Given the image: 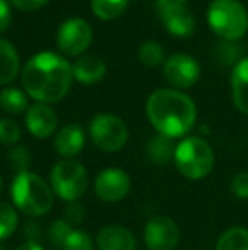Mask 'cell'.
<instances>
[{"mask_svg": "<svg viewBox=\"0 0 248 250\" xmlns=\"http://www.w3.org/2000/svg\"><path fill=\"white\" fill-rule=\"evenodd\" d=\"M73 80L70 63L51 51L34 55L22 70V85L38 102H58L68 94Z\"/></svg>", "mask_w": 248, "mask_h": 250, "instance_id": "1", "label": "cell"}, {"mask_svg": "<svg viewBox=\"0 0 248 250\" xmlns=\"http://www.w3.org/2000/svg\"><path fill=\"white\" fill-rule=\"evenodd\" d=\"M146 114L155 129L169 138H180L195 123V104L186 94L173 89H160L146 102Z\"/></svg>", "mask_w": 248, "mask_h": 250, "instance_id": "2", "label": "cell"}, {"mask_svg": "<svg viewBox=\"0 0 248 250\" xmlns=\"http://www.w3.org/2000/svg\"><path fill=\"white\" fill-rule=\"evenodd\" d=\"M10 196L16 208L27 216H43L53 206V191L50 186L31 172L16 175L10 186Z\"/></svg>", "mask_w": 248, "mask_h": 250, "instance_id": "3", "label": "cell"}, {"mask_svg": "<svg viewBox=\"0 0 248 250\" xmlns=\"http://www.w3.org/2000/svg\"><path fill=\"white\" fill-rule=\"evenodd\" d=\"M208 22L219 38L238 41L248 31V14L236 0H214L208 9Z\"/></svg>", "mask_w": 248, "mask_h": 250, "instance_id": "4", "label": "cell"}, {"mask_svg": "<svg viewBox=\"0 0 248 250\" xmlns=\"http://www.w3.org/2000/svg\"><path fill=\"white\" fill-rule=\"evenodd\" d=\"M175 165L179 172L187 179L197 181L212 170L214 153L208 142L197 136L186 138L175 148Z\"/></svg>", "mask_w": 248, "mask_h": 250, "instance_id": "5", "label": "cell"}, {"mask_svg": "<svg viewBox=\"0 0 248 250\" xmlns=\"http://www.w3.org/2000/svg\"><path fill=\"white\" fill-rule=\"evenodd\" d=\"M51 188L63 201L75 203L82 198L89 186V175L83 165L76 160H61L51 170Z\"/></svg>", "mask_w": 248, "mask_h": 250, "instance_id": "6", "label": "cell"}, {"mask_svg": "<svg viewBox=\"0 0 248 250\" xmlns=\"http://www.w3.org/2000/svg\"><path fill=\"white\" fill-rule=\"evenodd\" d=\"M90 138L102 151H117L128 142V128L124 121L114 114H97L90 121Z\"/></svg>", "mask_w": 248, "mask_h": 250, "instance_id": "7", "label": "cell"}, {"mask_svg": "<svg viewBox=\"0 0 248 250\" xmlns=\"http://www.w3.org/2000/svg\"><path fill=\"white\" fill-rule=\"evenodd\" d=\"M160 19L170 34L179 38H187L194 33L195 21L187 0H156Z\"/></svg>", "mask_w": 248, "mask_h": 250, "instance_id": "8", "label": "cell"}, {"mask_svg": "<svg viewBox=\"0 0 248 250\" xmlns=\"http://www.w3.org/2000/svg\"><path fill=\"white\" fill-rule=\"evenodd\" d=\"M58 48L68 56H78L92 44V27L87 21L73 17L61 24L57 38Z\"/></svg>", "mask_w": 248, "mask_h": 250, "instance_id": "9", "label": "cell"}, {"mask_svg": "<svg viewBox=\"0 0 248 250\" xmlns=\"http://www.w3.org/2000/svg\"><path fill=\"white\" fill-rule=\"evenodd\" d=\"M163 77L170 85L177 89H189L194 83H197L201 77V66L197 60L192 56L179 53V55L170 56L163 65Z\"/></svg>", "mask_w": 248, "mask_h": 250, "instance_id": "10", "label": "cell"}, {"mask_svg": "<svg viewBox=\"0 0 248 250\" xmlns=\"http://www.w3.org/2000/svg\"><path fill=\"white\" fill-rule=\"evenodd\" d=\"M145 244L150 250H173L179 244V228L169 216H155L145 227Z\"/></svg>", "mask_w": 248, "mask_h": 250, "instance_id": "11", "label": "cell"}, {"mask_svg": "<svg viewBox=\"0 0 248 250\" xmlns=\"http://www.w3.org/2000/svg\"><path fill=\"white\" fill-rule=\"evenodd\" d=\"M129 189H131L129 175L121 168H106L95 179V194L107 203L124 199Z\"/></svg>", "mask_w": 248, "mask_h": 250, "instance_id": "12", "label": "cell"}, {"mask_svg": "<svg viewBox=\"0 0 248 250\" xmlns=\"http://www.w3.org/2000/svg\"><path fill=\"white\" fill-rule=\"evenodd\" d=\"M57 114L50 105L38 102L31 105L26 112V125L31 135L36 138H50L53 131L57 129Z\"/></svg>", "mask_w": 248, "mask_h": 250, "instance_id": "13", "label": "cell"}, {"mask_svg": "<svg viewBox=\"0 0 248 250\" xmlns=\"http://www.w3.org/2000/svg\"><path fill=\"white\" fill-rule=\"evenodd\" d=\"M99 250H134L136 238L124 227H106L97 235Z\"/></svg>", "mask_w": 248, "mask_h": 250, "instance_id": "14", "label": "cell"}, {"mask_svg": "<svg viewBox=\"0 0 248 250\" xmlns=\"http://www.w3.org/2000/svg\"><path fill=\"white\" fill-rule=\"evenodd\" d=\"M85 145V133L78 125H66L58 131L55 138V148L61 157H75Z\"/></svg>", "mask_w": 248, "mask_h": 250, "instance_id": "15", "label": "cell"}, {"mask_svg": "<svg viewBox=\"0 0 248 250\" xmlns=\"http://www.w3.org/2000/svg\"><path fill=\"white\" fill-rule=\"evenodd\" d=\"M72 72H73V79L75 80H78L80 83L90 85V83H95V82H99V80H102L107 68L102 58H99V56H95V55H87V56H82V58L72 66Z\"/></svg>", "mask_w": 248, "mask_h": 250, "instance_id": "16", "label": "cell"}, {"mask_svg": "<svg viewBox=\"0 0 248 250\" xmlns=\"http://www.w3.org/2000/svg\"><path fill=\"white\" fill-rule=\"evenodd\" d=\"M231 94L236 109L248 114V56L242 58L231 72Z\"/></svg>", "mask_w": 248, "mask_h": 250, "instance_id": "17", "label": "cell"}, {"mask_svg": "<svg viewBox=\"0 0 248 250\" xmlns=\"http://www.w3.org/2000/svg\"><path fill=\"white\" fill-rule=\"evenodd\" d=\"M19 55L5 40H0V85L12 82L19 73Z\"/></svg>", "mask_w": 248, "mask_h": 250, "instance_id": "18", "label": "cell"}, {"mask_svg": "<svg viewBox=\"0 0 248 250\" xmlns=\"http://www.w3.org/2000/svg\"><path fill=\"white\" fill-rule=\"evenodd\" d=\"M175 148L172 138L163 135H156L146 145V153H148L150 160L156 165H165L175 157Z\"/></svg>", "mask_w": 248, "mask_h": 250, "instance_id": "19", "label": "cell"}, {"mask_svg": "<svg viewBox=\"0 0 248 250\" xmlns=\"http://www.w3.org/2000/svg\"><path fill=\"white\" fill-rule=\"evenodd\" d=\"M129 0H92V12L102 21H113L126 10Z\"/></svg>", "mask_w": 248, "mask_h": 250, "instance_id": "20", "label": "cell"}, {"mask_svg": "<svg viewBox=\"0 0 248 250\" xmlns=\"http://www.w3.org/2000/svg\"><path fill=\"white\" fill-rule=\"evenodd\" d=\"M216 250H248L247 228H229L219 237Z\"/></svg>", "mask_w": 248, "mask_h": 250, "instance_id": "21", "label": "cell"}, {"mask_svg": "<svg viewBox=\"0 0 248 250\" xmlns=\"http://www.w3.org/2000/svg\"><path fill=\"white\" fill-rule=\"evenodd\" d=\"M0 105H2V109L5 112L20 114L27 107V97L24 96L22 90L9 87V89H3L0 92Z\"/></svg>", "mask_w": 248, "mask_h": 250, "instance_id": "22", "label": "cell"}, {"mask_svg": "<svg viewBox=\"0 0 248 250\" xmlns=\"http://www.w3.org/2000/svg\"><path fill=\"white\" fill-rule=\"evenodd\" d=\"M138 56L143 65L150 66V68H155V66L163 63L165 53H163V48L160 46L158 43H155V41H146V43H143L141 48H139Z\"/></svg>", "mask_w": 248, "mask_h": 250, "instance_id": "23", "label": "cell"}, {"mask_svg": "<svg viewBox=\"0 0 248 250\" xmlns=\"http://www.w3.org/2000/svg\"><path fill=\"white\" fill-rule=\"evenodd\" d=\"M17 213L10 204L0 203V240L10 237L17 228Z\"/></svg>", "mask_w": 248, "mask_h": 250, "instance_id": "24", "label": "cell"}, {"mask_svg": "<svg viewBox=\"0 0 248 250\" xmlns=\"http://www.w3.org/2000/svg\"><path fill=\"white\" fill-rule=\"evenodd\" d=\"M7 162H9V167L14 168L17 174H22L31 167L33 158H31V153L26 146H14L7 155Z\"/></svg>", "mask_w": 248, "mask_h": 250, "instance_id": "25", "label": "cell"}, {"mask_svg": "<svg viewBox=\"0 0 248 250\" xmlns=\"http://www.w3.org/2000/svg\"><path fill=\"white\" fill-rule=\"evenodd\" d=\"M63 250H92V238L83 230H72L63 244Z\"/></svg>", "mask_w": 248, "mask_h": 250, "instance_id": "26", "label": "cell"}, {"mask_svg": "<svg viewBox=\"0 0 248 250\" xmlns=\"http://www.w3.org/2000/svg\"><path fill=\"white\" fill-rule=\"evenodd\" d=\"M20 138V129L12 119H0V143L2 145H14Z\"/></svg>", "mask_w": 248, "mask_h": 250, "instance_id": "27", "label": "cell"}, {"mask_svg": "<svg viewBox=\"0 0 248 250\" xmlns=\"http://www.w3.org/2000/svg\"><path fill=\"white\" fill-rule=\"evenodd\" d=\"M70 231H72V227H70L65 220L53 221V225L50 227V240L53 242L55 245H60V247H63V244H65V240H66V237H68Z\"/></svg>", "mask_w": 248, "mask_h": 250, "instance_id": "28", "label": "cell"}, {"mask_svg": "<svg viewBox=\"0 0 248 250\" xmlns=\"http://www.w3.org/2000/svg\"><path fill=\"white\" fill-rule=\"evenodd\" d=\"M231 191L236 198L248 199V172H242V174L235 175L231 182Z\"/></svg>", "mask_w": 248, "mask_h": 250, "instance_id": "29", "label": "cell"}, {"mask_svg": "<svg viewBox=\"0 0 248 250\" xmlns=\"http://www.w3.org/2000/svg\"><path fill=\"white\" fill-rule=\"evenodd\" d=\"M83 218H85V209H83L82 204L72 203L65 209V221L68 225H78V223H82Z\"/></svg>", "mask_w": 248, "mask_h": 250, "instance_id": "30", "label": "cell"}, {"mask_svg": "<svg viewBox=\"0 0 248 250\" xmlns=\"http://www.w3.org/2000/svg\"><path fill=\"white\" fill-rule=\"evenodd\" d=\"M9 2H12V5L17 7L19 10L33 12V10H38L39 7H43L48 0H9Z\"/></svg>", "mask_w": 248, "mask_h": 250, "instance_id": "31", "label": "cell"}, {"mask_svg": "<svg viewBox=\"0 0 248 250\" xmlns=\"http://www.w3.org/2000/svg\"><path fill=\"white\" fill-rule=\"evenodd\" d=\"M10 19H12V14H10V5L7 0H0V33L9 27Z\"/></svg>", "mask_w": 248, "mask_h": 250, "instance_id": "32", "label": "cell"}, {"mask_svg": "<svg viewBox=\"0 0 248 250\" xmlns=\"http://www.w3.org/2000/svg\"><path fill=\"white\" fill-rule=\"evenodd\" d=\"M16 250H44V249L41 247L39 244H36V242L27 240V242H24V244H20Z\"/></svg>", "mask_w": 248, "mask_h": 250, "instance_id": "33", "label": "cell"}, {"mask_svg": "<svg viewBox=\"0 0 248 250\" xmlns=\"http://www.w3.org/2000/svg\"><path fill=\"white\" fill-rule=\"evenodd\" d=\"M0 189H2V179H0Z\"/></svg>", "mask_w": 248, "mask_h": 250, "instance_id": "34", "label": "cell"}, {"mask_svg": "<svg viewBox=\"0 0 248 250\" xmlns=\"http://www.w3.org/2000/svg\"><path fill=\"white\" fill-rule=\"evenodd\" d=\"M0 250H3V249H0Z\"/></svg>", "mask_w": 248, "mask_h": 250, "instance_id": "35", "label": "cell"}]
</instances>
